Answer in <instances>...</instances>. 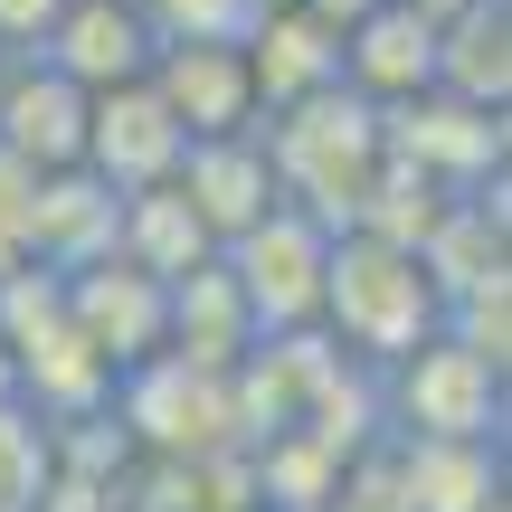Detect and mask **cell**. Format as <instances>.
I'll return each mask as SVG.
<instances>
[{
    "label": "cell",
    "instance_id": "obj_26",
    "mask_svg": "<svg viewBox=\"0 0 512 512\" xmlns=\"http://www.w3.org/2000/svg\"><path fill=\"white\" fill-rule=\"evenodd\" d=\"M0 399H10V351H0Z\"/></svg>",
    "mask_w": 512,
    "mask_h": 512
},
{
    "label": "cell",
    "instance_id": "obj_7",
    "mask_svg": "<svg viewBox=\"0 0 512 512\" xmlns=\"http://www.w3.org/2000/svg\"><path fill=\"white\" fill-rule=\"evenodd\" d=\"M181 152H190V133L162 114V95L152 86H114V95H95L86 105V181H105L114 200H133V190H162L171 171H181Z\"/></svg>",
    "mask_w": 512,
    "mask_h": 512
},
{
    "label": "cell",
    "instance_id": "obj_22",
    "mask_svg": "<svg viewBox=\"0 0 512 512\" xmlns=\"http://www.w3.org/2000/svg\"><path fill=\"white\" fill-rule=\"evenodd\" d=\"M152 29V48H247L256 10L247 0H133Z\"/></svg>",
    "mask_w": 512,
    "mask_h": 512
},
{
    "label": "cell",
    "instance_id": "obj_13",
    "mask_svg": "<svg viewBox=\"0 0 512 512\" xmlns=\"http://www.w3.org/2000/svg\"><path fill=\"white\" fill-rule=\"evenodd\" d=\"M162 95V114L190 133V143H219V133H256V86L238 48H162L143 76Z\"/></svg>",
    "mask_w": 512,
    "mask_h": 512
},
{
    "label": "cell",
    "instance_id": "obj_27",
    "mask_svg": "<svg viewBox=\"0 0 512 512\" xmlns=\"http://www.w3.org/2000/svg\"><path fill=\"white\" fill-rule=\"evenodd\" d=\"M0 76H10V57H0Z\"/></svg>",
    "mask_w": 512,
    "mask_h": 512
},
{
    "label": "cell",
    "instance_id": "obj_20",
    "mask_svg": "<svg viewBox=\"0 0 512 512\" xmlns=\"http://www.w3.org/2000/svg\"><path fill=\"white\" fill-rule=\"evenodd\" d=\"M437 219H446V190L380 152V171H370V190H361V209H351L342 238H380V247H408V256H418V238H427Z\"/></svg>",
    "mask_w": 512,
    "mask_h": 512
},
{
    "label": "cell",
    "instance_id": "obj_4",
    "mask_svg": "<svg viewBox=\"0 0 512 512\" xmlns=\"http://www.w3.org/2000/svg\"><path fill=\"white\" fill-rule=\"evenodd\" d=\"M114 437L143 446L152 465H200V456H238V418H228V380H209V370L171 361V351H152L143 370H124L105 399Z\"/></svg>",
    "mask_w": 512,
    "mask_h": 512
},
{
    "label": "cell",
    "instance_id": "obj_17",
    "mask_svg": "<svg viewBox=\"0 0 512 512\" xmlns=\"http://www.w3.org/2000/svg\"><path fill=\"white\" fill-rule=\"evenodd\" d=\"M475 114H512V0H465L456 19H437V86Z\"/></svg>",
    "mask_w": 512,
    "mask_h": 512
},
{
    "label": "cell",
    "instance_id": "obj_1",
    "mask_svg": "<svg viewBox=\"0 0 512 512\" xmlns=\"http://www.w3.org/2000/svg\"><path fill=\"white\" fill-rule=\"evenodd\" d=\"M256 143H266L275 200L294 219H313L323 238H342L361 190H370V171H380V105H361L351 86H323L285 114H256Z\"/></svg>",
    "mask_w": 512,
    "mask_h": 512
},
{
    "label": "cell",
    "instance_id": "obj_3",
    "mask_svg": "<svg viewBox=\"0 0 512 512\" xmlns=\"http://www.w3.org/2000/svg\"><path fill=\"white\" fill-rule=\"evenodd\" d=\"M503 399H512L503 370L437 332L399 370H380V437H399V446H503Z\"/></svg>",
    "mask_w": 512,
    "mask_h": 512
},
{
    "label": "cell",
    "instance_id": "obj_9",
    "mask_svg": "<svg viewBox=\"0 0 512 512\" xmlns=\"http://www.w3.org/2000/svg\"><path fill=\"white\" fill-rule=\"evenodd\" d=\"M342 86L361 95V105H418L427 86H437V19L418 10V0H370L361 19L342 29Z\"/></svg>",
    "mask_w": 512,
    "mask_h": 512
},
{
    "label": "cell",
    "instance_id": "obj_15",
    "mask_svg": "<svg viewBox=\"0 0 512 512\" xmlns=\"http://www.w3.org/2000/svg\"><path fill=\"white\" fill-rule=\"evenodd\" d=\"M418 275L437 285V304H456V294L512 275V181L475 190V200H446V219L418 238Z\"/></svg>",
    "mask_w": 512,
    "mask_h": 512
},
{
    "label": "cell",
    "instance_id": "obj_8",
    "mask_svg": "<svg viewBox=\"0 0 512 512\" xmlns=\"http://www.w3.org/2000/svg\"><path fill=\"white\" fill-rule=\"evenodd\" d=\"M57 304H67V332L114 370V380L162 351V285L133 275L124 256H105V266H86V275H57Z\"/></svg>",
    "mask_w": 512,
    "mask_h": 512
},
{
    "label": "cell",
    "instance_id": "obj_11",
    "mask_svg": "<svg viewBox=\"0 0 512 512\" xmlns=\"http://www.w3.org/2000/svg\"><path fill=\"white\" fill-rule=\"evenodd\" d=\"M86 105H95V95H76L67 76L10 67V76H0V162L29 171V181L76 171V162H86Z\"/></svg>",
    "mask_w": 512,
    "mask_h": 512
},
{
    "label": "cell",
    "instance_id": "obj_12",
    "mask_svg": "<svg viewBox=\"0 0 512 512\" xmlns=\"http://www.w3.org/2000/svg\"><path fill=\"white\" fill-rule=\"evenodd\" d=\"M171 190H181V209L209 228V247L247 238L266 209H285V200H275V181H266V143H256V133L190 143V152H181V171H171Z\"/></svg>",
    "mask_w": 512,
    "mask_h": 512
},
{
    "label": "cell",
    "instance_id": "obj_25",
    "mask_svg": "<svg viewBox=\"0 0 512 512\" xmlns=\"http://www.w3.org/2000/svg\"><path fill=\"white\" fill-rule=\"evenodd\" d=\"M247 10H256V19H266V10H304V0H247Z\"/></svg>",
    "mask_w": 512,
    "mask_h": 512
},
{
    "label": "cell",
    "instance_id": "obj_6",
    "mask_svg": "<svg viewBox=\"0 0 512 512\" xmlns=\"http://www.w3.org/2000/svg\"><path fill=\"white\" fill-rule=\"evenodd\" d=\"M380 152L408 162L418 181H437L446 200H475V190L512 181V114H475L456 95H418V105L380 114Z\"/></svg>",
    "mask_w": 512,
    "mask_h": 512
},
{
    "label": "cell",
    "instance_id": "obj_14",
    "mask_svg": "<svg viewBox=\"0 0 512 512\" xmlns=\"http://www.w3.org/2000/svg\"><path fill=\"white\" fill-rule=\"evenodd\" d=\"M238 57H247L256 114H285V105H304V95L342 86V29L313 19V10H266V19L247 29Z\"/></svg>",
    "mask_w": 512,
    "mask_h": 512
},
{
    "label": "cell",
    "instance_id": "obj_2",
    "mask_svg": "<svg viewBox=\"0 0 512 512\" xmlns=\"http://www.w3.org/2000/svg\"><path fill=\"white\" fill-rule=\"evenodd\" d=\"M446 323L437 285L418 275V256L408 247H380V238H332L323 256V313H313V332H323L342 361L361 370H399L408 351H427Z\"/></svg>",
    "mask_w": 512,
    "mask_h": 512
},
{
    "label": "cell",
    "instance_id": "obj_5",
    "mask_svg": "<svg viewBox=\"0 0 512 512\" xmlns=\"http://www.w3.org/2000/svg\"><path fill=\"white\" fill-rule=\"evenodd\" d=\"M323 256H332V238L313 219H294V209H266L247 238L219 247V266H228V285H238L256 342L313 332V313H323Z\"/></svg>",
    "mask_w": 512,
    "mask_h": 512
},
{
    "label": "cell",
    "instance_id": "obj_16",
    "mask_svg": "<svg viewBox=\"0 0 512 512\" xmlns=\"http://www.w3.org/2000/svg\"><path fill=\"white\" fill-rule=\"evenodd\" d=\"M114 256V190L86 171H57L29 190V266L38 275H86Z\"/></svg>",
    "mask_w": 512,
    "mask_h": 512
},
{
    "label": "cell",
    "instance_id": "obj_23",
    "mask_svg": "<svg viewBox=\"0 0 512 512\" xmlns=\"http://www.w3.org/2000/svg\"><path fill=\"white\" fill-rule=\"evenodd\" d=\"M57 10H67V0H0V57H10V67H29V57L48 48Z\"/></svg>",
    "mask_w": 512,
    "mask_h": 512
},
{
    "label": "cell",
    "instance_id": "obj_21",
    "mask_svg": "<svg viewBox=\"0 0 512 512\" xmlns=\"http://www.w3.org/2000/svg\"><path fill=\"white\" fill-rule=\"evenodd\" d=\"M57 484V446L19 399H0V512H38Z\"/></svg>",
    "mask_w": 512,
    "mask_h": 512
},
{
    "label": "cell",
    "instance_id": "obj_24",
    "mask_svg": "<svg viewBox=\"0 0 512 512\" xmlns=\"http://www.w3.org/2000/svg\"><path fill=\"white\" fill-rule=\"evenodd\" d=\"M418 10H427V19H456V10H465V0H418Z\"/></svg>",
    "mask_w": 512,
    "mask_h": 512
},
{
    "label": "cell",
    "instance_id": "obj_10",
    "mask_svg": "<svg viewBox=\"0 0 512 512\" xmlns=\"http://www.w3.org/2000/svg\"><path fill=\"white\" fill-rule=\"evenodd\" d=\"M152 57H162V48H152V29H143L133 0H67L57 29H48V48H38L29 67L67 76L76 95H114V86H143Z\"/></svg>",
    "mask_w": 512,
    "mask_h": 512
},
{
    "label": "cell",
    "instance_id": "obj_18",
    "mask_svg": "<svg viewBox=\"0 0 512 512\" xmlns=\"http://www.w3.org/2000/svg\"><path fill=\"white\" fill-rule=\"evenodd\" d=\"M114 256H124L133 275H152V285H181L190 266H209V228L181 209V190H133V200H114Z\"/></svg>",
    "mask_w": 512,
    "mask_h": 512
},
{
    "label": "cell",
    "instance_id": "obj_19",
    "mask_svg": "<svg viewBox=\"0 0 512 512\" xmlns=\"http://www.w3.org/2000/svg\"><path fill=\"white\" fill-rule=\"evenodd\" d=\"M389 456H399L408 512H484V503L512 494L503 446H399V437H389Z\"/></svg>",
    "mask_w": 512,
    "mask_h": 512
}]
</instances>
